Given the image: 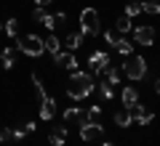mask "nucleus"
I'll return each instance as SVG.
<instances>
[{
  "label": "nucleus",
  "instance_id": "obj_1",
  "mask_svg": "<svg viewBox=\"0 0 160 146\" xmlns=\"http://www.w3.org/2000/svg\"><path fill=\"white\" fill-rule=\"evenodd\" d=\"M96 90V82H93V74L91 72H78L75 69L72 77L67 82V93L72 101H80V98H88V96Z\"/></svg>",
  "mask_w": 160,
  "mask_h": 146
},
{
  "label": "nucleus",
  "instance_id": "obj_2",
  "mask_svg": "<svg viewBox=\"0 0 160 146\" xmlns=\"http://www.w3.org/2000/svg\"><path fill=\"white\" fill-rule=\"evenodd\" d=\"M80 24H83L86 37H96L99 35V11L96 8H83L80 11Z\"/></svg>",
  "mask_w": 160,
  "mask_h": 146
},
{
  "label": "nucleus",
  "instance_id": "obj_3",
  "mask_svg": "<svg viewBox=\"0 0 160 146\" xmlns=\"http://www.w3.org/2000/svg\"><path fill=\"white\" fill-rule=\"evenodd\" d=\"M16 45H19V51H22V53H27V56H32V59L43 56V51H46V43H43L38 35H27V37H22Z\"/></svg>",
  "mask_w": 160,
  "mask_h": 146
},
{
  "label": "nucleus",
  "instance_id": "obj_4",
  "mask_svg": "<svg viewBox=\"0 0 160 146\" xmlns=\"http://www.w3.org/2000/svg\"><path fill=\"white\" fill-rule=\"evenodd\" d=\"M123 72H126L128 80H144L147 77V61H144L142 56H128Z\"/></svg>",
  "mask_w": 160,
  "mask_h": 146
},
{
  "label": "nucleus",
  "instance_id": "obj_5",
  "mask_svg": "<svg viewBox=\"0 0 160 146\" xmlns=\"http://www.w3.org/2000/svg\"><path fill=\"white\" fill-rule=\"evenodd\" d=\"M91 74H102V72H107L109 67H112V64H109V53H102V51H96L91 56Z\"/></svg>",
  "mask_w": 160,
  "mask_h": 146
},
{
  "label": "nucleus",
  "instance_id": "obj_6",
  "mask_svg": "<svg viewBox=\"0 0 160 146\" xmlns=\"http://www.w3.org/2000/svg\"><path fill=\"white\" fill-rule=\"evenodd\" d=\"M102 133H104L102 125H93V122H83V125H80V138L86 141V144L99 141V138H102Z\"/></svg>",
  "mask_w": 160,
  "mask_h": 146
},
{
  "label": "nucleus",
  "instance_id": "obj_7",
  "mask_svg": "<svg viewBox=\"0 0 160 146\" xmlns=\"http://www.w3.org/2000/svg\"><path fill=\"white\" fill-rule=\"evenodd\" d=\"M53 61H56L62 69H69V72H75V69H78V59H75L72 51H59L56 56H53Z\"/></svg>",
  "mask_w": 160,
  "mask_h": 146
},
{
  "label": "nucleus",
  "instance_id": "obj_8",
  "mask_svg": "<svg viewBox=\"0 0 160 146\" xmlns=\"http://www.w3.org/2000/svg\"><path fill=\"white\" fill-rule=\"evenodd\" d=\"M133 43H139V45H152V43H155V29H152V27H136V29H133Z\"/></svg>",
  "mask_w": 160,
  "mask_h": 146
},
{
  "label": "nucleus",
  "instance_id": "obj_9",
  "mask_svg": "<svg viewBox=\"0 0 160 146\" xmlns=\"http://www.w3.org/2000/svg\"><path fill=\"white\" fill-rule=\"evenodd\" d=\"M53 114H56V101L51 96H46L40 101V120H53Z\"/></svg>",
  "mask_w": 160,
  "mask_h": 146
},
{
  "label": "nucleus",
  "instance_id": "obj_10",
  "mask_svg": "<svg viewBox=\"0 0 160 146\" xmlns=\"http://www.w3.org/2000/svg\"><path fill=\"white\" fill-rule=\"evenodd\" d=\"M64 122H88V117H86V112L83 109H78V106H69V109H64Z\"/></svg>",
  "mask_w": 160,
  "mask_h": 146
},
{
  "label": "nucleus",
  "instance_id": "obj_11",
  "mask_svg": "<svg viewBox=\"0 0 160 146\" xmlns=\"http://www.w3.org/2000/svg\"><path fill=\"white\" fill-rule=\"evenodd\" d=\"M0 64H3V69H13V64H16V48H6L0 53Z\"/></svg>",
  "mask_w": 160,
  "mask_h": 146
},
{
  "label": "nucleus",
  "instance_id": "obj_12",
  "mask_svg": "<svg viewBox=\"0 0 160 146\" xmlns=\"http://www.w3.org/2000/svg\"><path fill=\"white\" fill-rule=\"evenodd\" d=\"M115 122H118L120 128H128V125L133 122V117H131V109H128V106H123L120 112H115Z\"/></svg>",
  "mask_w": 160,
  "mask_h": 146
},
{
  "label": "nucleus",
  "instance_id": "obj_13",
  "mask_svg": "<svg viewBox=\"0 0 160 146\" xmlns=\"http://www.w3.org/2000/svg\"><path fill=\"white\" fill-rule=\"evenodd\" d=\"M133 104H139V90L136 88H123V106H133Z\"/></svg>",
  "mask_w": 160,
  "mask_h": 146
},
{
  "label": "nucleus",
  "instance_id": "obj_14",
  "mask_svg": "<svg viewBox=\"0 0 160 146\" xmlns=\"http://www.w3.org/2000/svg\"><path fill=\"white\" fill-rule=\"evenodd\" d=\"M64 141H67V128H56L48 138V146H62Z\"/></svg>",
  "mask_w": 160,
  "mask_h": 146
},
{
  "label": "nucleus",
  "instance_id": "obj_15",
  "mask_svg": "<svg viewBox=\"0 0 160 146\" xmlns=\"http://www.w3.org/2000/svg\"><path fill=\"white\" fill-rule=\"evenodd\" d=\"M83 40H86V35H83V32H72L67 37V48H69V51H78L80 45H83Z\"/></svg>",
  "mask_w": 160,
  "mask_h": 146
},
{
  "label": "nucleus",
  "instance_id": "obj_16",
  "mask_svg": "<svg viewBox=\"0 0 160 146\" xmlns=\"http://www.w3.org/2000/svg\"><path fill=\"white\" fill-rule=\"evenodd\" d=\"M86 117H88V122H93V125H102V106H88Z\"/></svg>",
  "mask_w": 160,
  "mask_h": 146
},
{
  "label": "nucleus",
  "instance_id": "obj_17",
  "mask_svg": "<svg viewBox=\"0 0 160 146\" xmlns=\"http://www.w3.org/2000/svg\"><path fill=\"white\" fill-rule=\"evenodd\" d=\"M115 51H118V53H120V56H133V45H131V43H128V40H126V37H123V40H120V43H118V45H115Z\"/></svg>",
  "mask_w": 160,
  "mask_h": 146
},
{
  "label": "nucleus",
  "instance_id": "obj_18",
  "mask_svg": "<svg viewBox=\"0 0 160 146\" xmlns=\"http://www.w3.org/2000/svg\"><path fill=\"white\" fill-rule=\"evenodd\" d=\"M142 13V0H128V6H126V16H139Z\"/></svg>",
  "mask_w": 160,
  "mask_h": 146
},
{
  "label": "nucleus",
  "instance_id": "obj_19",
  "mask_svg": "<svg viewBox=\"0 0 160 146\" xmlns=\"http://www.w3.org/2000/svg\"><path fill=\"white\" fill-rule=\"evenodd\" d=\"M43 43H46V51H48V53H53V56L59 53V37H56V35H48Z\"/></svg>",
  "mask_w": 160,
  "mask_h": 146
},
{
  "label": "nucleus",
  "instance_id": "obj_20",
  "mask_svg": "<svg viewBox=\"0 0 160 146\" xmlns=\"http://www.w3.org/2000/svg\"><path fill=\"white\" fill-rule=\"evenodd\" d=\"M142 11H147V13H160V0H142Z\"/></svg>",
  "mask_w": 160,
  "mask_h": 146
},
{
  "label": "nucleus",
  "instance_id": "obj_21",
  "mask_svg": "<svg viewBox=\"0 0 160 146\" xmlns=\"http://www.w3.org/2000/svg\"><path fill=\"white\" fill-rule=\"evenodd\" d=\"M115 29H118V32H123V35H126V32H131V16H120L118 19V24H115Z\"/></svg>",
  "mask_w": 160,
  "mask_h": 146
},
{
  "label": "nucleus",
  "instance_id": "obj_22",
  "mask_svg": "<svg viewBox=\"0 0 160 146\" xmlns=\"http://www.w3.org/2000/svg\"><path fill=\"white\" fill-rule=\"evenodd\" d=\"M104 40H107V43L115 48V45L123 40V32H118V29H109V32H104Z\"/></svg>",
  "mask_w": 160,
  "mask_h": 146
},
{
  "label": "nucleus",
  "instance_id": "obj_23",
  "mask_svg": "<svg viewBox=\"0 0 160 146\" xmlns=\"http://www.w3.org/2000/svg\"><path fill=\"white\" fill-rule=\"evenodd\" d=\"M32 82H35V96H38V101H43V98H46V88H43V82H40L38 74H32Z\"/></svg>",
  "mask_w": 160,
  "mask_h": 146
},
{
  "label": "nucleus",
  "instance_id": "obj_24",
  "mask_svg": "<svg viewBox=\"0 0 160 146\" xmlns=\"http://www.w3.org/2000/svg\"><path fill=\"white\" fill-rule=\"evenodd\" d=\"M96 88H99V93H102L104 101H109V98L115 96V90H112V85H109V82H102V85H96Z\"/></svg>",
  "mask_w": 160,
  "mask_h": 146
},
{
  "label": "nucleus",
  "instance_id": "obj_25",
  "mask_svg": "<svg viewBox=\"0 0 160 146\" xmlns=\"http://www.w3.org/2000/svg\"><path fill=\"white\" fill-rule=\"evenodd\" d=\"M16 32H19V21H16V19H8V21H6V35H8V37H16Z\"/></svg>",
  "mask_w": 160,
  "mask_h": 146
},
{
  "label": "nucleus",
  "instance_id": "obj_26",
  "mask_svg": "<svg viewBox=\"0 0 160 146\" xmlns=\"http://www.w3.org/2000/svg\"><path fill=\"white\" fill-rule=\"evenodd\" d=\"M104 74H107V82H109V85H118V82H120V69L109 67V69H107Z\"/></svg>",
  "mask_w": 160,
  "mask_h": 146
},
{
  "label": "nucleus",
  "instance_id": "obj_27",
  "mask_svg": "<svg viewBox=\"0 0 160 146\" xmlns=\"http://www.w3.org/2000/svg\"><path fill=\"white\" fill-rule=\"evenodd\" d=\"M152 120H155V114L144 109V112H142V114H139V117H136V122H139V125H149V122H152Z\"/></svg>",
  "mask_w": 160,
  "mask_h": 146
},
{
  "label": "nucleus",
  "instance_id": "obj_28",
  "mask_svg": "<svg viewBox=\"0 0 160 146\" xmlns=\"http://www.w3.org/2000/svg\"><path fill=\"white\" fill-rule=\"evenodd\" d=\"M13 138V130L11 128H0V144H6V141Z\"/></svg>",
  "mask_w": 160,
  "mask_h": 146
},
{
  "label": "nucleus",
  "instance_id": "obj_29",
  "mask_svg": "<svg viewBox=\"0 0 160 146\" xmlns=\"http://www.w3.org/2000/svg\"><path fill=\"white\" fill-rule=\"evenodd\" d=\"M40 24H43V27H48V29H51V32H53V27H56V19H53L51 13H46V16H43V21H40Z\"/></svg>",
  "mask_w": 160,
  "mask_h": 146
},
{
  "label": "nucleus",
  "instance_id": "obj_30",
  "mask_svg": "<svg viewBox=\"0 0 160 146\" xmlns=\"http://www.w3.org/2000/svg\"><path fill=\"white\" fill-rule=\"evenodd\" d=\"M43 16H46V8H35V11H32V19H35V21H43Z\"/></svg>",
  "mask_w": 160,
  "mask_h": 146
},
{
  "label": "nucleus",
  "instance_id": "obj_31",
  "mask_svg": "<svg viewBox=\"0 0 160 146\" xmlns=\"http://www.w3.org/2000/svg\"><path fill=\"white\" fill-rule=\"evenodd\" d=\"M53 19H56V24H64V21H67V13H64V11H59Z\"/></svg>",
  "mask_w": 160,
  "mask_h": 146
},
{
  "label": "nucleus",
  "instance_id": "obj_32",
  "mask_svg": "<svg viewBox=\"0 0 160 146\" xmlns=\"http://www.w3.org/2000/svg\"><path fill=\"white\" fill-rule=\"evenodd\" d=\"M24 135H27V133H24V128H16V130H13V138H16V141H22Z\"/></svg>",
  "mask_w": 160,
  "mask_h": 146
},
{
  "label": "nucleus",
  "instance_id": "obj_33",
  "mask_svg": "<svg viewBox=\"0 0 160 146\" xmlns=\"http://www.w3.org/2000/svg\"><path fill=\"white\" fill-rule=\"evenodd\" d=\"M35 130H38V125H35V122H27V125H24V133H35Z\"/></svg>",
  "mask_w": 160,
  "mask_h": 146
},
{
  "label": "nucleus",
  "instance_id": "obj_34",
  "mask_svg": "<svg viewBox=\"0 0 160 146\" xmlns=\"http://www.w3.org/2000/svg\"><path fill=\"white\" fill-rule=\"evenodd\" d=\"M35 3H38V6H40V8H46V6H48V3H51V0H35Z\"/></svg>",
  "mask_w": 160,
  "mask_h": 146
},
{
  "label": "nucleus",
  "instance_id": "obj_35",
  "mask_svg": "<svg viewBox=\"0 0 160 146\" xmlns=\"http://www.w3.org/2000/svg\"><path fill=\"white\" fill-rule=\"evenodd\" d=\"M155 93H160V80H155Z\"/></svg>",
  "mask_w": 160,
  "mask_h": 146
},
{
  "label": "nucleus",
  "instance_id": "obj_36",
  "mask_svg": "<svg viewBox=\"0 0 160 146\" xmlns=\"http://www.w3.org/2000/svg\"><path fill=\"white\" fill-rule=\"evenodd\" d=\"M102 146H115V144H109V141H107V144H102Z\"/></svg>",
  "mask_w": 160,
  "mask_h": 146
},
{
  "label": "nucleus",
  "instance_id": "obj_37",
  "mask_svg": "<svg viewBox=\"0 0 160 146\" xmlns=\"http://www.w3.org/2000/svg\"><path fill=\"white\" fill-rule=\"evenodd\" d=\"M0 29H3V24H0Z\"/></svg>",
  "mask_w": 160,
  "mask_h": 146
}]
</instances>
